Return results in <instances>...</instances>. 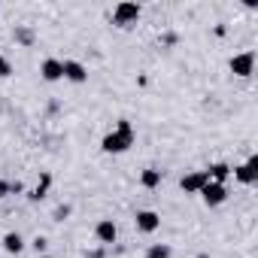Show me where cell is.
Wrapping results in <instances>:
<instances>
[{"mask_svg":"<svg viewBox=\"0 0 258 258\" xmlns=\"http://www.w3.org/2000/svg\"><path fill=\"white\" fill-rule=\"evenodd\" d=\"M137 143V131H134V124L127 121V118H118V124H115V131H109L103 140H100V152H106V155H121V152H127Z\"/></svg>","mask_w":258,"mask_h":258,"instance_id":"1","label":"cell"},{"mask_svg":"<svg viewBox=\"0 0 258 258\" xmlns=\"http://www.w3.org/2000/svg\"><path fill=\"white\" fill-rule=\"evenodd\" d=\"M140 16H143L140 4H134V0H121V4H115V10H112V25L127 31V28H134L140 22Z\"/></svg>","mask_w":258,"mask_h":258,"instance_id":"2","label":"cell"},{"mask_svg":"<svg viewBox=\"0 0 258 258\" xmlns=\"http://www.w3.org/2000/svg\"><path fill=\"white\" fill-rule=\"evenodd\" d=\"M228 70H231L237 79H249V76L255 73V52H252V49H246V52H237V55H231V61H228Z\"/></svg>","mask_w":258,"mask_h":258,"instance_id":"3","label":"cell"},{"mask_svg":"<svg viewBox=\"0 0 258 258\" xmlns=\"http://www.w3.org/2000/svg\"><path fill=\"white\" fill-rule=\"evenodd\" d=\"M231 176H234L240 185H255V182H258V155L246 158L240 167H231Z\"/></svg>","mask_w":258,"mask_h":258,"instance_id":"4","label":"cell"},{"mask_svg":"<svg viewBox=\"0 0 258 258\" xmlns=\"http://www.w3.org/2000/svg\"><path fill=\"white\" fill-rule=\"evenodd\" d=\"M61 67H64V79H67V82H73V85H85V82H88V67H85L82 61L64 58Z\"/></svg>","mask_w":258,"mask_h":258,"instance_id":"5","label":"cell"},{"mask_svg":"<svg viewBox=\"0 0 258 258\" xmlns=\"http://www.w3.org/2000/svg\"><path fill=\"white\" fill-rule=\"evenodd\" d=\"M134 228H137L140 234H155V231L161 228V216H158L155 210H137V216H134Z\"/></svg>","mask_w":258,"mask_h":258,"instance_id":"6","label":"cell"},{"mask_svg":"<svg viewBox=\"0 0 258 258\" xmlns=\"http://www.w3.org/2000/svg\"><path fill=\"white\" fill-rule=\"evenodd\" d=\"M210 182V176H207V170H188L182 179H179V188L185 191V195H201V188Z\"/></svg>","mask_w":258,"mask_h":258,"instance_id":"7","label":"cell"},{"mask_svg":"<svg viewBox=\"0 0 258 258\" xmlns=\"http://www.w3.org/2000/svg\"><path fill=\"white\" fill-rule=\"evenodd\" d=\"M201 201H204L207 207H222V204L228 201V185H219V182H207V185L201 188Z\"/></svg>","mask_w":258,"mask_h":258,"instance_id":"8","label":"cell"},{"mask_svg":"<svg viewBox=\"0 0 258 258\" xmlns=\"http://www.w3.org/2000/svg\"><path fill=\"white\" fill-rule=\"evenodd\" d=\"M94 237H97V243L106 249V246H112V243L118 240V225H115L112 219H100V222L94 225Z\"/></svg>","mask_w":258,"mask_h":258,"instance_id":"9","label":"cell"},{"mask_svg":"<svg viewBox=\"0 0 258 258\" xmlns=\"http://www.w3.org/2000/svg\"><path fill=\"white\" fill-rule=\"evenodd\" d=\"M40 76L46 82H61L64 79V67H61V58H46L40 64Z\"/></svg>","mask_w":258,"mask_h":258,"instance_id":"10","label":"cell"},{"mask_svg":"<svg viewBox=\"0 0 258 258\" xmlns=\"http://www.w3.org/2000/svg\"><path fill=\"white\" fill-rule=\"evenodd\" d=\"M49 188H52V173H49V170H43V173H40V182L28 191V201H31V204H40V201L49 195Z\"/></svg>","mask_w":258,"mask_h":258,"instance_id":"11","label":"cell"},{"mask_svg":"<svg viewBox=\"0 0 258 258\" xmlns=\"http://www.w3.org/2000/svg\"><path fill=\"white\" fill-rule=\"evenodd\" d=\"M13 40H16L22 49H34V43H37V31H34L31 25H16Z\"/></svg>","mask_w":258,"mask_h":258,"instance_id":"12","label":"cell"},{"mask_svg":"<svg viewBox=\"0 0 258 258\" xmlns=\"http://www.w3.org/2000/svg\"><path fill=\"white\" fill-rule=\"evenodd\" d=\"M204 170H207L210 182L228 185V179H231V164H225V161H216V164H210V167H204Z\"/></svg>","mask_w":258,"mask_h":258,"instance_id":"13","label":"cell"},{"mask_svg":"<svg viewBox=\"0 0 258 258\" xmlns=\"http://www.w3.org/2000/svg\"><path fill=\"white\" fill-rule=\"evenodd\" d=\"M25 246H28V243H25V237H22L19 231H7V234H4V249H7L10 255L25 252Z\"/></svg>","mask_w":258,"mask_h":258,"instance_id":"14","label":"cell"},{"mask_svg":"<svg viewBox=\"0 0 258 258\" xmlns=\"http://www.w3.org/2000/svg\"><path fill=\"white\" fill-rule=\"evenodd\" d=\"M161 179H164V173H161L158 167H146V170L140 173V185H143V188H149V191H152V188H158V185H161Z\"/></svg>","mask_w":258,"mask_h":258,"instance_id":"15","label":"cell"},{"mask_svg":"<svg viewBox=\"0 0 258 258\" xmlns=\"http://www.w3.org/2000/svg\"><path fill=\"white\" fill-rule=\"evenodd\" d=\"M170 255H173V249H170L167 243H152L143 258H170Z\"/></svg>","mask_w":258,"mask_h":258,"instance_id":"16","label":"cell"},{"mask_svg":"<svg viewBox=\"0 0 258 258\" xmlns=\"http://www.w3.org/2000/svg\"><path fill=\"white\" fill-rule=\"evenodd\" d=\"M73 216V207L70 204H58L55 210H52V222H67Z\"/></svg>","mask_w":258,"mask_h":258,"instance_id":"17","label":"cell"},{"mask_svg":"<svg viewBox=\"0 0 258 258\" xmlns=\"http://www.w3.org/2000/svg\"><path fill=\"white\" fill-rule=\"evenodd\" d=\"M31 249H34L37 255H46V252H49V240H46L43 234H37V237L31 240Z\"/></svg>","mask_w":258,"mask_h":258,"instance_id":"18","label":"cell"},{"mask_svg":"<svg viewBox=\"0 0 258 258\" xmlns=\"http://www.w3.org/2000/svg\"><path fill=\"white\" fill-rule=\"evenodd\" d=\"M7 76H13V61L7 55H0V79H7Z\"/></svg>","mask_w":258,"mask_h":258,"instance_id":"19","label":"cell"},{"mask_svg":"<svg viewBox=\"0 0 258 258\" xmlns=\"http://www.w3.org/2000/svg\"><path fill=\"white\" fill-rule=\"evenodd\" d=\"M176 43H179V34H176V31L161 34V46H176Z\"/></svg>","mask_w":258,"mask_h":258,"instance_id":"20","label":"cell"},{"mask_svg":"<svg viewBox=\"0 0 258 258\" xmlns=\"http://www.w3.org/2000/svg\"><path fill=\"white\" fill-rule=\"evenodd\" d=\"M85 258H109L103 246H94V249H85Z\"/></svg>","mask_w":258,"mask_h":258,"instance_id":"21","label":"cell"},{"mask_svg":"<svg viewBox=\"0 0 258 258\" xmlns=\"http://www.w3.org/2000/svg\"><path fill=\"white\" fill-rule=\"evenodd\" d=\"M10 195H25V182L22 179H10Z\"/></svg>","mask_w":258,"mask_h":258,"instance_id":"22","label":"cell"},{"mask_svg":"<svg viewBox=\"0 0 258 258\" xmlns=\"http://www.w3.org/2000/svg\"><path fill=\"white\" fill-rule=\"evenodd\" d=\"M10 198V179H0V201Z\"/></svg>","mask_w":258,"mask_h":258,"instance_id":"23","label":"cell"},{"mask_svg":"<svg viewBox=\"0 0 258 258\" xmlns=\"http://www.w3.org/2000/svg\"><path fill=\"white\" fill-rule=\"evenodd\" d=\"M213 34H216V37H225V34H228V28H225V25H216V28H213Z\"/></svg>","mask_w":258,"mask_h":258,"instance_id":"24","label":"cell"},{"mask_svg":"<svg viewBox=\"0 0 258 258\" xmlns=\"http://www.w3.org/2000/svg\"><path fill=\"white\" fill-rule=\"evenodd\" d=\"M198 258H210V255H198Z\"/></svg>","mask_w":258,"mask_h":258,"instance_id":"25","label":"cell"}]
</instances>
